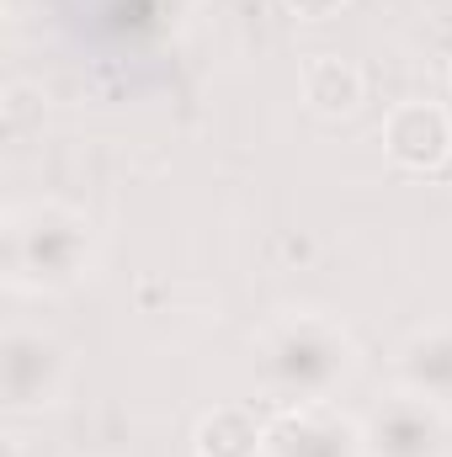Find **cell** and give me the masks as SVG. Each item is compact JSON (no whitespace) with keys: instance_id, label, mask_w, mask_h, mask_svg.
Segmentation results:
<instances>
[{"instance_id":"cell-5","label":"cell","mask_w":452,"mask_h":457,"mask_svg":"<svg viewBox=\"0 0 452 457\" xmlns=\"http://www.w3.org/2000/svg\"><path fill=\"white\" fill-rule=\"evenodd\" d=\"M0 383L16 410L54 404V394L64 383V351L38 330H11L5 351H0Z\"/></svg>"},{"instance_id":"cell-2","label":"cell","mask_w":452,"mask_h":457,"mask_svg":"<svg viewBox=\"0 0 452 457\" xmlns=\"http://www.w3.org/2000/svg\"><path fill=\"white\" fill-rule=\"evenodd\" d=\"M91 266V224L64 203H21L5 213V282L27 293L75 287Z\"/></svg>"},{"instance_id":"cell-6","label":"cell","mask_w":452,"mask_h":457,"mask_svg":"<svg viewBox=\"0 0 452 457\" xmlns=\"http://www.w3.org/2000/svg\"><path fill=\"white\" fill-rule=\"evenodd\" d=\"M383 149L405 170H437L452 154V117L437 102H399L383 122Z\"/></svg>"},{"instance_id":"cell-8","label":"cell","mask_w":452,"mask_h":457,"mask_svg":"<svg viewBox=\"0 0 452 457\" xmlns=\"http://www.w3.org/2000/svg\"><path fill=\"white\" fill-rule=\"evenodd\" d=\"M298 86H304V102H309L314 112H325V117L356 112L362 96H367L362 70H356L351 59H340V54H314V59H304Z\"/></svg>"},{"instance_id":"cell-9","label":"cell","mask_w":452,"mask_h":457,"mask_svg":"<svg viewBox=\"0 0 452 457\" xmlns=\"http://www.w3.org/2000/svg\"><path fill=\"white\" fill-rule=\"evenodd\" d=\"M197 457H266V420H255L245 404H219L192 431Z\"/></svg>"},{"instance_id":"cell-3","label":"cell","mask_w":452,"mask_h":457,"mask_svg":"<svg viewBox=\"0 0 452 457\" xmlns=\"http://www.w3.org/2000/svg\"><path fill=\"white\" fill-rule=\"evenodd\" d=\"M362 453L367 457H442L448 453V415L442 404L399 388L362 420Z\"/></svg>"},{"instance_id":"cell-1","label":"cell","mask_w":452,"mask_h":457,"mask_svg":"<svg viewBox=\"0 0 452 457\" xmlns=\"http://www.w3.org/2000/svg\"><path fill=\"white\" fill-rule=\"evenodd\" d=\"M346 372L351 341L325 314H288L255 341V378L277 404H331Z\"/></svg>"},{"instance_id":"cell-7","label":"cell","mask_w":452,"mask_h":457,"mask_svg":"<svg viewBox=\"0 0 452 457\" xmlns=\"http://www.w3.org/2000/svg\"><path fill=\"white\" fill-rule=\"evenodd\" d=\"M399 383L431 404H452V330H421L399 351Z\"/></svg>"},{"instance_id":"cell-10","label":"cell","mask_w":452,"mask_h":457,"mask_svg":"<svg viewBox=\"0 0 452 457\" xmlns=\"http://www.w3.org/2000/svg\"><path fill=\"white\" fill-rule=\"evenodd\" d=\"M288 5H293L298 16H331L336 5H346V0H288Z\"/></svg>"},{"instance_id":"cell-4","label":"cell","mask_w":452,"mask_h":457,"mask_svg":"<svg viewBox=\"0 0 452 457\" xmlns=\"http://www.w3.org/2000/svg\"><path fill=\"white\" fill-rule=\"evenodd\" d=\"M266 457H367L362 420H346L331 404H282L266 420Z\"/></svg>"}]
</instances>
